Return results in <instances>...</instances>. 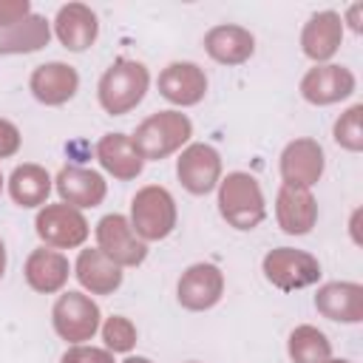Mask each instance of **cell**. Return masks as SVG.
Instances as JSON below:
<instances>
[{
  "instance_id": "obj_10",
  "label": "cell",
  "mask_w": 363,
  "mask_h": 363,
  "mask_svg": "<svg viewBox=\"0 0 363 363\" xmlns=\"http://www.w3.org/2000/svg\"><path fill=\"white\" fill-rule=\"evenodd\" d=\"M323 167H326L323 147L309 136L292 139L281 150V179L286 187H301V190L315 187L323 176Z\"/></svg>"
},
{
  "instance_id": "obj_4",
  "label": "cell",
  "mask_w": 363,
  "mask_h": 363,
  "mask_svg": "<svg viewBox=\"0 0 363 363\" xmlns=\"http://www.w3.org/2000/svg\"><path fill=\"white\" fill-rule=\"evenodd\" d=\"M176 201L170 196V190H164L162 184H147L142 190H136V196L130 199V227L133 233L147 244V241H162L176 230Z\"/></svg>"
},
{
  "instance_id": "obj_19",
  "label": "cell",
  "mask_w": 363,
  "mask_h": 363,
  "mask_svg": "<svg viewBox=\"0 0 363 363\" xmlns=\"http://www.w3.org/2000/svg\"><path fill=\"white\" fill-rule=\"evenodd\" d=\"M315 309L335 323L363 320V286L354 281H329L315 295Z\"/></svg>"
},
{
  "instance_id": "obj_6",
  "label": "cell",
  "mask_w": 363,
  "mask_h": 363,
  "mask_svg": "<svg viewBox=\"0 0 363 363\" xmlns=\"http://www.w3.org/2000/svg\"><path fill=\"white\" fill-rule=\"evenodd\" d=\"M264 278L281 289V292H295L303 286L318 284L320 278V261L303 250H292V247H275L264 255Z\"/></svg>"
},
{
  "instance_id": "obj_33",
  "label": "cell",
  "mask_w": 363,
  "mask_h": 363,
  "mask_svg": "<svg viewBox=\"0 0 363 363\" xmlns=\"http://www.w3.org/2000/svg\"><path fill=\"white\" fill-rule=\"evenodd\" d=\"M122 363H153V360H150V357H142V354H136V357L130 354V357H125Z\"/></svg>"
},
{
  "instance_id": "obj_34",
  "label": "cell",
  "mask_w": 363,
  "mask_h": 363,
  "mask_svg": "<svg viewBox=\"0 0 363 363\" xmlns=\"http://www.w3.org/2000/svg\"><path fill=\"white\" fill-rule=\"evenodd\" d=\"M323 363H352V360H335V357H329V360H323Z\"/></svg>"
},
{
  "instance_id": "obj_12",
  "label": "cell",
  "mask_w": 363,
  "mask_h": 363,
  "mask_svg": "<svg viewBox=\"0 0 363 363\" xmlns=\"http://www.w3.org/2000/svg\"><path fill=\"white\" fill-rule=\"evenodd\" d=\"M354 74L346 65H335V62H323L315 65L303 74L301 79V96L309 105H335L346 96L354 94Z\"/></svg>"
},
{
  "instance_id": "obj_8",
  "label": "cell",
  "mask_w": 363,
  "mask_h": 363,
  "mask_svg": "<svg viewBox=\"0 0 363 363\" xmlns=\"http://www.w3.org/2000/svg\"><path fill=\"white\" fill-rule=\"evenodd\" d=\"M221 295H224V272L207 261L190 264L176 284L179 306L187 312H207L221 301Z\"/></svg>"
},
{
  "instance_id": "obj_26",
  "label": "cell",
  "mask_w": 363,
  "mask_h": 363,
  "mask_svg": "<svg viewBox=\"0 0 363 363\" xmlns=\"http://www.w3.org/2000/svg\"><path fill=\"white\" fill-rule=\"evenodd\" d=\"M286 352H289L292 363H323L332 357V343L318 326L303 323L289 332Z\"/></svg>"
},
{
  "instance_id": "obj_5",
  "label": "cell",
  "mask_w": 363,
  "mask_h": 363,
  "mask_svg": "<svg viewBox=\"0 0 363 363\" xmlns=\"http://www.w3.org/2000/svg\"><path fill=\"white\" fill-rule=\"evenodd\" d=\"M51 323L62 340L77 346V343L91 340L99 332L102 312H99L96 301L88 298L85 292H62L51 309Z\"/></svg>"
},
{
  "instance_id": "obj_25",
  "label": "cell",
  "mask_w": 363,
  "mask_h": 363,
  "mask_svg": "<svg viewBox=\"0 0 363 363\" xmlns=\"http://www.w3.org/2000/svg\"><path fill=\"white\" fill-rule=\"evenodd\" d=\"M54 179L48 176V170L43 164L26 162L17 164L9 176V196L17 207H45V199L51 193Z\"/></svg>"
},
{
  "instance_id": "obj_18",
  "label": "cell",
  "mask_w": 363,
  "mask_h": 363,
  "mask_svg": "<svg viewBox=\"0 0 363 363\" xmlns=\"http://www.w3.org/2000/svg\"><path fill=\"white\" fill-rule=\"evenodd\" d=\"M204 51L218 65H241L255 51V37L250 28L235 23H218L204 34Z\"/></svg>"
},
{
  "instance_id": "obj_9",
  "label": "cell",
  "mask_w": 363,
  "mask_h": 363,
  "mask_svg": "<svg viewBox=\"0 0 363 363\" xmlns=\"http://www.w3.org/2000/svg\"><path fill=\"white\" fill-rule=\"evenodd\" d=\"M99 250L119 267H139L147 258V244L133 233L130 221L119 213H108L96 224Z\"/></svg>"
},
{
  "instance_id": "obj_2",
  "label": "cell",
  "mask_w": 363,
  "mask_h": 363,
  "mask_svg": "<svg viewBox=\"0 0 363 363\" xmlns=\"http://www.w3.org/2000/svg\"><path fill=\"white\" fill-rule=\"evenodd\" d=\"M218 213L235 230H255L267 216L261 184L252 173L233 170L218 182Z\"/></svg>"
},
{
  "instance_id": "obj_14",
  "label": "cell",
  "mask_w": 363,
  "mask_h": 363,
  "mask_svg": "<svg viewBox=\"0 0 363 363\" xmlns=\"http://www.w3.org/2000/svg\"><path fill=\"white\" fill-rule=\"evenodd\" d=\"M156 85H159V94L170 105L190 108V105H199L204 99V94H207V74L196 62L182 60V62L164 65Z\"/></svg>"
},
{
  "instance_id": "obj_23",
  "label": "cell",
  "mask_w": 363,
  "mask_h": 363,
  "mask_svg": "<svg viewBox=\"0 0 363 363\" xmlns=\"http://www.w3.org/2000/svg\"><path fill=\"white\" fill-rule=\"evenodd\" d=\"M74 275L91 295H113L122 286V267L113 264L99 247L79 252L74 264Z\"/></svg>"
},
{
  "instance_id": "obj_13",
  "label": "cell",
  "mask_w": 363,
  "mask_h": 363,
  "mask_svg": "<svg viewBox=\"0 0 363 363\" xmlns=\"http://www.w3.org/2000/svg\"><path fill=\"white\" fill-rule=\"evenodd\" d=\"M28 91L37 102L48 105V108H57V105H65L74 99V94L79 91V74L74 65L68 62H43L31 71L28 77Z\"/></svg>"
},
{
  "instance_id": "obj_36",
  "label": "cell",
  "mask_w": 363,
  "mask_h": 363,
  "mask_svg": "<svg viewBox=\"0 0 363 363\" xmlns=\"http://www.w3.org/2000/svg\"><path fill=\"white\" fill-rule=\"evenodd\" d=\"M190 363H199V360H190Z\"/></svg>"
},
{
  "instance_id": "obj_28",
  "label": "cell",
  "mask_w": 363,
  "mask_h": 363,
  "mask_svg": "<svg viewBox=\"0 0 363 363\" xmlns=\"http://www.w3.org/2000/svg\"><path fill=\"white\" fill-rule=\"evenodd\" d=\"M102 340L108 352H130L136 346V326L125 315H111L102 323Z\"/></svg>"
},
{
  "instance_id": "obj_1",
  "label": "cell",
  "mask_w": 363,
  "mask_h": 363,
  "mask_svg": "<svg viewBox=\"0 0 363 363\" xmlns=\"http://www.w3.org/2000/svg\"><path fill=\"white\" fill-rule=\"evenodd\" d=\"M147 85H150V74L147 68L139 62V60H130V57H119L113 60L105 74L99 77V85H96V96H99V105L105 113L111 116H125L130 113L147 94Z\"/></svg>"
},
{
  "instance_id": "obj_32",
  "label": "cell",
  "mask_w": 363,
  "mask_h": 363,
  "mask_svg": "<svg viewBox=\"0 0 363 363\" xmlns=\"http://www.w3.org/2000/svg\"><path fill=\"white\" fill-rule=\"evenodd\" d=\"M6 244H3V238H0V281H3V275H6Z\"/></svg>"
},
{
  "instance_id": "obj_30",
  "label": "cell",
  "mask_w": 363,
  "mask_h": 363,
  "mask_svg": "<svg viewBox=\"0 0 363 363\" xmlns=\"http://www.w3.org/2000/svg\"><path fill=\"white\" fill-rule=\"evenodd\" d=\"M20 130H17V125L14 122H9V119H0V159H9V156H14L17 150H20Z\"/></svg>"
},
{
  "instance_id": "obj_21",
  "label": "cell",
  "mask_w": 363,
  "mask_h": 363,
  "mask_svg": "<svg viewBox=\"0 0 363 363\" xmlns=\"http://www.w3.org/2000/svg\"><path fill=\"white\" fill-rule=\"evenodd\" d=\"M275 218L286 235H306L318 221V201L309 190L281 184L275 199Z\"/></svg>"
},
{
  "instance_id": "obj_22",
  "label": "cell",
  "mask_w": 363,
  "mask_h": 363,
  "mask_svg": "<svg viewBox=\"0 0 363 363\" xmlns=\"http://www.w3.org/2000/svg\"><path fill=\"white\" fill-rule=\"evenodd\" d=\"M96 159L119 182L136 179L145 167V159L139 156V150H136V145L128 133H105L96 142Z\"/></svg>"
},
{
  "instance_id": "obj_35",
  "label": "cell",
  "mask_w": 363,
  "mask_h": 363,
  "mask_svg": "<svg viewBox=\"0 0 363 363\" xmlns=\"http://www.w3.org/2000/svg\"><path fill=\"white\" fill-rule=\"evenodd\" d=\"M0 190H3V173H0Z\"/></svg>"
},
{
  "instance_id": "obj_27",
  "label": "cell",
  "mask_w": 363,
  "mask_h": 363,
  "mask_svg": "<svg viewBox=\"0 0 363 363\" xmlns=\"http://www.w3.org/2000/svg\"><path fill=\"white\" fill-rule=\"evenodd\" d=\"M332 136L343 150H352V153L363 150V105L360 102L352 105L346 113H340V119L332 128Z\"/></svg>"
},
{
  "instance_id": "obj_17",
  "label": "cell",
  "mask_w": 363,
  "mask_h": 363,
  "mask_svg": "<svg viewBox=\"0 0 363 363\" xmlns=\"http://www.w3.org/2000/svg\"><path fill=\"white\" fill-rule=\"evenodd\" d=\"M54 187H57L62 204H71L77 210L102 204V199L108 193V184H105L102 173L88 170V167H77V164L60 167V173L54 179Z\"/></svg>"
},
{
  "instance_id": "obj_7",
  "label": "cell",
  "mask_w": 363,
  "mask_h": 363,
  "mask_svg": "<svg viewBox=\"0 0 363 363\" xmlns=\"http://www.w3.org/2000/svg\"><path fill=\"white\" fill-rule=\"evenodd\" d=\"M34 230L45 247L54 250H74L82 247L88 238V221L85 216L71 204H45L40 207L34 218Z\"/></svg>"
},
{
  "instance_id": "obj_16",
  "label": "cell",
  "mask_w": 363,
  "mask_h": 363,
  "mask_svg": "<svg viewBox=\"0 0 363 363\" xmlns=\"http://www.w3.org/2000/svg\"><path fill=\"white\" fill-rule=\"evenodd\" d=\"M340 43H343V17L337 11H318L303 23L301 51L315 65H323L326 60H332Z\"/></svg>"
},
{
  "instance_id": "obj_24",
  "label": "cell",
  "mask_w": 363,
  "mask_h": 363,
  "mask_svg": "<svg viewBox=\"0 0 363 363\" xmlns=\"http://www.w3.org/2000/svg\"><path fill=\"white\" fill-rule=\"evenodd\" d=\"M51 40V26L43 14H28L17 23L0 26V54H34Z\"/></svg>"
},
{
  "instance_id": "obj_20",
  "label": "cell",
  "mask_w": 363,
  "mask_h": 363,
  "mask_svg": "<svg viewBox=\"0 0 363 363\" xmlns=\"http://www.w3.org/2000/svg\"><path fill=\"white\" fill-rule=\"evenodd\" d=\"M26 284L40 292V295H54L68 284L71 275V264L60 250L51 247H37L28 252L26 258Z\"/></svg>"
},
{
  "instance_id": "obj_11",
  "label": "cell",
  "mask_w": 363,
  "mask_h": 363,
  "mask_svg": "<svg viewBox=\"0 0 363 363\" xmlns=\"http://www.w3.org/2000/svg\"><path fill=\"white\" fill-rule=\"evenodd\" d=\"M176 176L182 187L193 196H207L221 182V156L213 145H187L176 162Z\"/></svg>"
},
{
  "instance_id": "obj_29",
  "label": "cell",
  "mask_w": 363,
  "mask_h": 363,
  "mask_svg": "<svg viewBox=\"0 0 363 363\" xmlns=\"http://www.w3.org/2000/svg\"><path fill=\"white\" fill-rule=\"evenodd\" d=\"M60 363H113V352L77 343V346H68V349L62 352Z\"/></svg>"
},
{
  "instance_id": "obj_15",
  "label": "cell",
  "mask_w": 363,
  "mask_h": 363,
  "mask_svg": "<svg viewBox=\"0 0 363 363\" xmlns=\"http://www.w3.org/2000/svg\"><path fill=\"white\" fill-rule=\"evenodd\" d=\"M54 34L62 43V48H68L74 54L88 51L99 37L96 11L85 3H65L54 17Z\"/></svg>"
},
{
  "instance_id": "obj_3",
  "label": "cell",
  "mask_w": 363,
  "mask_h": 363,
  "mask_svg": "<svg viewBox=\"0 0 363 363\" xmlns=\"http://www.w3.org/2000/svg\"><path fill=\"white\" fill-rule=\"evenodd\" d=\"M193 136V122L182 111H159L142 119L133 130V145L145 162H162L182 150Z\"/></svg>"
},
{
  "instance_id": "obj_31",
  "label": "cell",
  "mask_w": 363,
  "mask_h": 363,
  "mask_svg": "<svg viewBox=\"0 0 363 363\" xmlns=\"http://www.w3.org/2000/svg\"><path fill=\"white\" fill-rule=\"evenodd\" d=\"M28 14H31V3L28 0H0V26L26 20Z\"/></svg>"
}]
</instances>
